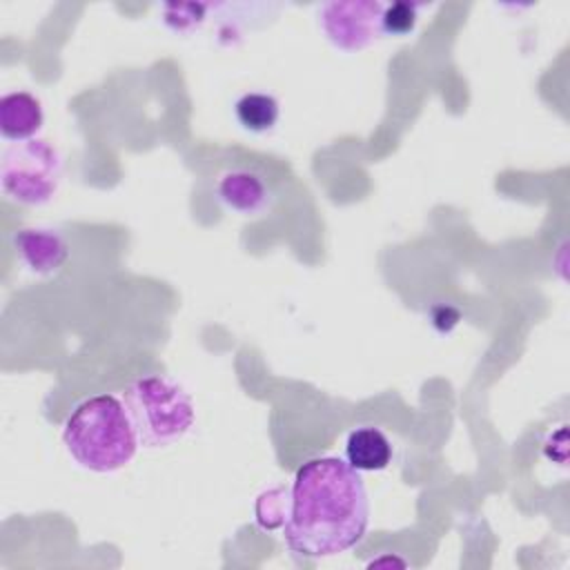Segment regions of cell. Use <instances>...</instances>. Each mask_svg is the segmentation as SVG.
<instances>
[{"mask_svg": "<svg viewBox=\"0 0 570 570\" xmlns=\"http://www.w3.org/2000/svg\"><path fill=\"white\" fill-rule=\"evenodd\" d=\"M367 521L365 483L347 461L316 456L296 470L283 521L292 552L307 559L345 552L363 539Z\"/></svg>", "mask_w": 570, "mask_h": 570, "instance_id": "obj_1", "label": "cell"}, {"mask_svg": "<svg viewBox=\"0 0 570 570\" xmlns=\"http://www.w3.org/2000/svg\"><path fill=\"white\" fill-rule=\"evenodd\" d=\"M122 403L142 448H163L189 432L194 403L189 392L169 376H142L125 387Z\"/></svg>", "mask_w": 570, "mask_h": 570, "instance_id": "obj_3", "label": "cell"}, {"mask_svg": "<svg viewBox=\"0 0 570 570\" xmlns=\"http://www.w3.org/2000/svg\"><path fill=\"white\" fill-rule=\"evenodd\" d=\"M62 441L82 468L102 474L125 468L140 445L122 399L111 394L76 405L65 421Z\"/></svg>", "mask_w": 570, "mask_h": 570, "instance_id": "obj_2", "label": "cell"}, {"mask_svg": "<svg viewBox=\"0 0 570 570\" xmlns=\"http://www.w3.org/2000/svg\"><path fill=\"white\" fill-rule=\"evenodd\" d=\"M218 200L243 216L261 214L272 203L269 185L252 169H229L216 183Z\"/></svg>", "mask_w": 570, "mask_h": 570, "instance_id": "obj_6", "label": "cell"}, {"mask_svg": "<svg viewBox=\"0 0 570 570\" xmlns=\"http://www.w3.org/2000/svg\"><path fill=\"white\" fill-rule=\"evenodd\" d=\"M234 114L243 129L252 134H265L278 122L281 107L274 96L263 91H249L236 100Z\"/></svg>", "mask_w": 570, "mask_h": 570, "instance_id": "obj_10", "label": "cell"}, {"mask_svg": "<svg viewBox=\"0 0 570 570\" xmlns=\"http://www.w3.org/2000/svg\"><path fill=\"white\" fill-rule=\"evenodd\" d=\"M385 4L372 0H338L321 7L318 22L327 40L343 51H358L383 36Z\"/></svg>", "mask_w": 570, "mask_h": 570, "instance_id": "obj_5", "label": "cell"}, {"mask_svg": "<svg viewBox=\"0 0 570 570\" xmlns=\"http://www.w3.org/2000/svg\"><path fill=\"white\" fill-rule=\"evenodd\" d=\"M42 107L29 91H11L0 98V131L9 140H29L42 127Z\"/></svg>", "mask_w": 570, "mask_h": 570, "instance_id": "obj_8", "label": "cell"}, {"mask_svg": "<svg viewBox=\"0 0 570 570\" xmlns=\"http://www.w3.org/2000/svg\"><path fill=\"white\" fill-rule=\"evenodd\" d=\"M345 456L347 463L358 472L383 470L392 459V443L379 428H356L347 434Z\"/></svg>", "mask_w": 570, "mask_h": 570, "instance_id": "obj_9", "label": "cell"}, {"mask_svg": "<svg viewBox=\"0 0 570 570\" xmlns=\"http://www.w3.org/2000/svg\"><path fill=\"white\" fill-rule=\"evenodd\" d=\"M416 4L410 2H394L387 4L383 9V33H392V36H405L414 29L416 24Z\"/></svg>", "mask_w": 570, "mask_h": 570, "instance_id": "obj_11", "label": "cell"}, {"mask_svg": "<svg viewBox=\"0 0 570 570\" xmlns=\"http://www.w3.org/2000/svg\"><path fill=\"white\" fill-rule=\"evenodd\" d=\"M287 508H289V501L285 503L283 499H274V490H272L258 499L256 519L263 528H276L285 521L283 517H287Z\"/></svg>", "mask_w": 570, "mask_h": 570, "instance_id": "obj_12", "label": "cell"}, {"mask_svg": "<svg viewBox=\"0 0 570 570\" xmlns=\"http://www.w3.org/2000/svg\"><path fill=\"white\" fill-rule=\"evenodd\" d=\"M13 245L20 261L33 274H53L56 269L62 267V263L69 256L67 240L56 229H47V227L20 229L13 236Z\"/></svg>", "mask_w": 570, "mask_h": 570, "instance_id": "obj_7", "label": "cell"}, {"mask_svg": "<svg viewBox=\"0 0 570 570\" xmlns=\"http://www.w3.org/2000/svg\"><path fill=\"white\" fill-rule=\"evenodd\" d=\"M62 160L56 147L42 138H29L11 145L2 154V191L22 205L47 203L60 183Z\"/></svg>", "mask_w": 570, "mask_h": 570, "instance_id": "obj_4", "label": "cell"}]
</instances>
